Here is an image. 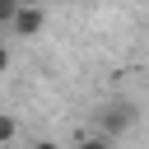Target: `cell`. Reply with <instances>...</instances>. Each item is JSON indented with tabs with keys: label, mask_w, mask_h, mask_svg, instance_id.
<instances>
[{
	"label": "cell",
	"mask_w": 149,
	"mask_h": 149,
	"mask_svg": "<svg viewBox=\"0 0 149 149\" xmlns=\"http://www.w3.org/2000/svg\"><path fill=\"white\" fill-rule=\"evenodd\" d=\"M42 28H47V14H42V5H37V0L14 9V23H9V33H14V37H37Z\"/></svg>",
	"instance_id": "obj_1"
},
{
	"label": "cell",
	"mask_w": 149,
	"mask_h": 149,
	"mask_svg": "<svg viewBox=\"0 0 149 149\" xmlns=\"http://www.w3.org/2000/svg\"><path fill=\"white\" fill-rule=\"evenodd\" d=\"M130 102H107L102 112H98V135H107V140H116L126 126H130Z\"/></svg>",
	"instance_id": "obj_2"
},
{
	"label": "cell",
	"mask_w": 149,
	"mask_h": 149,
	"mask_svg": "<svg viewBox=\"0 0 149 149\" xmlns=\"http://www.w3.org/2000/svg\"><path fill=\"white\" fill-rule=\"evenodd\" d=\"M14 135H19V121H14L9 112H0V144H9Z\"/></svg>",
	"instance_id": "obj_3"
},
{
	"label": "cell",
	"mask_w": 149,
	"mask_h": 149,
	"mask_svg": "<svg viewBox=\"0 0 149 149\" xmlns=\"http://www.w3.org/2000/svg\"><path fill=\"white\" fill-rule=\"evenodd\" d=\"M79 149H116V140H107V135H88V140H79Z\"/></svg>",
	"instance_id": "obj_4"
},
{
	"label": "cell",
	"mask_w": 149,
	"mask_h": 149,
	"mask_svg": "<svg viewBox=\"0 0 149 149\" xmlns=\"http://www.w3.org/2000/svg\"><path fill=\"white\" fill-rule=\"evenodd\" d=\"M14 9H19V0H0V28L14 23Z\"/></svg>",
	"instance_id": "obj_5"
},
{
	"label": "cell",
	"mask_w": 149,
	"mask_h": 149,
	"mask_svg": "<svg viewBox=\"0 0 149 149\" xmlns=\"http://www.w3.org/2000/svg\"><path fill=\"white\" fill-rule=\"evenodd\" d=\"M5 70H9V47L0 42V74H5Z\"/></svg>",
	"instance_id": "obj_6"
},
{
	"label": "cell",
	"mask_w": 149,
	"mask_h": 149,
	"mask_svg": "<svg viewBox=\"0 0 149 149\" xmlns=\"http://www.w3.org/2000/svg\"><path fill=\"white\" fill-rule=\"evenodd\" d=\"M33 149H61V144H56V140H37Z\"/></svg>",
	"instance_id": "obj_7"
},
{
	"label": "cell",
	"mask_w": 149,
	"mask_h": 149,
	"mask_svg": "<svg viewBox=\"0 0 149 149\" xmlns=\"http://www.w3.org/2000/svg\"><path fill=\"white\" fill-rule=\"evenodd\" d=\"M19 5H33V0H19Z\"/></svg>",
	"instance_id": "obj_8"
}]
</instances>
